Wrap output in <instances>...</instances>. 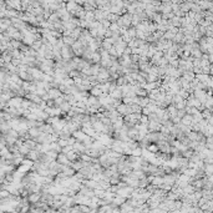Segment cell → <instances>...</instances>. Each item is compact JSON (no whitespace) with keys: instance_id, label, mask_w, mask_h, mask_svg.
Returning a JSON list of instances; mask_svg holds the SVG:
<instances>
[{"instance_id":"1","label":"cell","mask_w":213,"mask_h":213,"mask_svg":"<svg viewBox=\"0 0 213 213\" xmlns=\"http://www.w3.org/2000/svg\"><path fill=\"white\" fill-rule=\"evenodd\" d=\"M147 130H148V132H160V130H161V123L154 122V121H148Z\"/></svg>"},{"instance_id":"2","label":"cell","mask_w":213,"mask_h":213,"mask_svg":"<svg viewBox=\"0 0 213 213\" xmlns=\"http://www.w3.org/2000/svg\"><path fill=\"white\" fill-rule=\"evenodd\" d=\"M56 162L59 165H61V166H69L70 165V161L68 160V157H66V154H64V153H59L57 154V157H56Z\"/></svg>"},{"instance_id":"3","label":"cell","mask_w":213,"mask_h":213,"mask_svg":"<svg viewBox=\"0 0 213 213\" xmlns=\"http://www.w3.org/2000/svg\"><path fill=\"white\" fill-rule=\"evenodd\" d=\"M100 61H101V56H100V52H99V51H95L92 55H91L89 62H91V65H95V64H100Z\"/></svg>"},{"instance_id":"4","label":"cell","mask_w":213,"mask_h":213,"mask_svg":"<svg viewBox=\"0 0 213 213\" xmlns=\"http://www.w3.org/2000/svg\"><path fill=\"white\" fill-rule=\"evenodd\" d=\"M40 198H41L40 193H31L30 196H29V201H30V203H34V204H36L37 202H39Z\"/></svg>"},{"instance_id":"5","label":"cell","mask_w":213,"mask_h":213,"mask_svg":"<svg viewBox=\"0 0 213 213\" xmlns=\"http://www.w3.org/2000/svg\"><path fill=\"white\" fill-rule=\"evenodd\" d=\"M90 94H91V96H94V97H100V96L102 95L101 90H100L97 86H94V87H91V90H90Z\"/></svg>"},{"instance_id":"6","label":"cell","mask_w":213,"mask_h":213,"mask_svg":"<svg viewBox=\"0 0 213 213\" xmlns=\"http://www.w3.org/2000/svg\"><path fill=\"white\" fill-rule=\"evenodd\" d=\"M146 150H147V152L153 153V154L158 153V147H157V145H156V143H150V145L147 146V147H146Z\"/></svg>"},{"instance_id":"7","label":"cell","mask_w":213,"mask_h":213,"mask_svg":"<svg viewBox=\"0 0 213 213\" xmlns=\"http://www.w3.org/2000/svg\"><path fill=\"white\" fill-rule=\"evenodd\" d=\"M127 36L130 39H136V28H128L127 29Z\"/></svg>"},{"instance_id":"8","label":"cell","mask_w":213,"mask_h":213,"mask_svg":"<svg viewBox=\"0 0 213 213\" xmlns=\"http://www.w3.org/2000/svg\"><path fill=\"white\" fill-rule=\"evenodd\" d=\"M185 115H186V111L185 110H177V116H176V117H178L179 120H181Z\"/></svg>"},{"instance_id":"9","label":"cell","mask_w":213,"mask_h":213,"mask_svg":"<svg viewBox=\"0 0 213 213\" xmlns=\"http://www.w3.org/2000/svg\"><path fill=\"white\" fill-rule=\"evenodd\" d=\"M75 142H76V140H75L72 136H71L70 139L68 140V145H69V146H74V145H75Z\"/></svg>"}]
</instances>
